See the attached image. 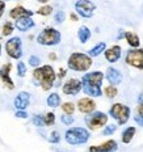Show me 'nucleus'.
<instances>
[{
  "mask_svg": "<svg viewBox=\"0 0 143 152\" xmlns=\"http://www.w3.org/2000/svg\"><path fill=\"white\" fill-rule=\"evenodd\" d=\"M60 33L54 28H46L38 34L37 42L43 46H55L60 42Z\"/></svg>",
  "mask_w": 143,
  "mask_h": 152,
  "instance_id": "5",
  "label": "nucleus"
},
{
  "mask_svg": "<svg viewBox=\"0 0 143 152\" xmlns=\"http://www.w3.org/2000/svg\"><path fill=\"white\" fill-rule=\"evenodd\" d=\"M105 77L106 80L109 81L110 85H117V84H121L122 81V74L118 71V69L110 67L106 69V74H105Z\"/></svg>",
  "mask_w": 143,
  "mask_h": 152,
  "instance_id": "16",
  "label": "nucleus"
},
{
  "mask_svg": "<svg viewBox=\"0 0 143 152\" xmlns=\"http://www.w3.org/2000/svg\"><path fill=\"white\" fill-rule=\"evenodd\" d=\"M17 118H28V113L25 112V110H17L15 114Z\"/></svg>",
  "mask_w": 143,
  "mask_h": 152,
  "instance_id": "37",
  "label": "nucleus"
},
{
  "mask_svg": "<svg viewBox=\"0 0 143 152\" xmlns=\"http://www.w3.org/2000/svg\"><path fill=\"white\" fill-rule=\"evenodd\" d=\"M136 112H138V115H142L143 117V102L138 105V109H136Z\"/></svg>",
  "mask_w": 143,
  "mask_h": 152,
  "instance_id": "40",
  "label": "nucleus"
},
{
  "mask_svg": "<svg viewBox=\"0 0 143 152\" xmlns=\"http://www.w3.org/2000/svg\"><path fill=\"white\" fill-rule=\"evenodd\" d=\"M51 143H58V142L60 140V135L58 131H53L51 135H50V139H49Z\"/></svg>",
  "mask_w": 143,
  "mask_h": 152,
  "instance_id": "33",
  "label": "nucleus"
},
{
  "mask_svg": "<svg viewBox=\"0 0 143 152\" xmlns=\"http://www.w3.org/2000/svg\"><path fill=\"white\" fill-rule=\"evenodd\" d=\"M105 94L109 99H114V97L117 96V93H118V91H117V88H116V85H108V87L105 88Z\"/></svg>",
  "mask_w": 143,
  "mask_h": 152,
  "instance_id": "25",
  "label": "nucleus"
},
{
  "mask_svg": "<svg viewBox=\"0 0 143 152\" xmlns=\"http://www.w3.org/2000/svg\"><path fill=\"white\" fill-rule=\"evenodd\" d=\"M65 75H66V71H65V69H60V74H59V76H60V77H63Z\"/></svg>",
  "mask_w": 143,
  "mask_h": 152,
  "instance_id": "42",
  "label": "nucleus"
},
{
  "mask_svg": "<svg viewBox=\"0 0 143 152\" xmlns=\"http://www.w3.org/2000/svg\"><path fill=\"white\" fill-rule=\"evenodd\" d=\"M30 102V94L28 92H21L15 99V107L17 110H25Z\"/></svg>",
  "mask_w": 143,
  "mask_h": 152,
  "instance_id": "14",
  "label": "nucleus"
},
{
  "mask_svg": "<svg viewBox=\"0 0 143 152\" xmlns=\"http://www.w3.org/2000/svg\"><path fill=\"white\" fill-rule=\"evenodd\" d=\"M9 16H11L12 18H15V20L21 18V17H32V16H33V11H29V9L18 5V7H15L13 9H11Z\"/></svg>",
  "mask_w": 143,
  "mask_h": 152,
  "instance_id": "17",
  "label": "nucleus"
},
{
  "mask_svg": "<svg viewBox=\"0 0 143 152\" xmlns=\"http://www.w3.org/2000/svg\"><path fill=\"white\" fill-rule=\"evenodd\" d=\"M37 1H40V3H47L49 0H37Z\"/></svg>",
  "mask_w": 143,
  "mask_h": 152,
  "instance_id": "44",
  "label": "nucleus"
},
{
  "mask_svg": "<svg viewBox=\"0 0 143 152\" xmlns=\"http://www.w3.org/2000/svg\"><path fill=\"white\" fill-rule=\"evenodd\" d=\"M33 26L34 21L32 20V17H21L16 20V29H18L20 31H28Z\"/></svg>",
  "mask_w": 143,
  "mask_h": 152,
  "instance_id": "18",
  "label": "nucleus"
},
{
  "mask_svg": "<svg viewBox=\"0 0 143 152\" xmlns=\"http://www.w3.org/2000/svg\"><path fill=\"white\" fill-rule=\"evenodd\" d=\"M51 12H53V7H50V5H43V7H41L38 9L37 13L41 16H49V15H51Z\"/></svg>",
  "mask_w": 143,
  "mask_h": 152,
  "instance_id": "29",
  "label": "nucleus"
},
{
  "mask_svg": "<svg viewBox=\"0 0 143 152\" xmlns=\"http://www.w3.org/2000/svg\"><path fill=\"white\" fill-rule=\"evenodd\" d=\"M65 18H66V15H65V12H63V11H59L58 13L55 15V21L58 24L63 23V21H65Z\"/></svg>",
  "mask_w": 143,
  "mask_h": 152,
  "instance_id": "34",
  "label": "nucleus"
},
{
  "mask_svg": "<svg viewBox=\"0 0 143 152\" xmlns=\"http://www.w3.org/2000/svg\"><path fill=\"white\" fill-rule=\"evenodd\" d=\"M0 53H1V45H0Z\"/></svg>",
  "mask_w": 143,
  "mask_h": 152,
  "instance_id": "45",
  "label": "nucleus"
},
{
  "mask_svg": "<svg viewBox=\"0 0 143 152\" xmlns=\"http://www.w3.org/2000/svg\"><path fill=\"white\" fill-rule=\"evenodd\" d=\"M40 63H41V59L38 58L37 55H32L29 58V64L32 66V67H38Z\"/></svg>",
  "mask_w": 143,
  "mask_h": 152,
  "instance_id": "31",
  "label": "nucleus"
},
{
  "mask_svg": "<svg viewBox=\"0 0 143 152\" xmlns=\"http://www.w3.org/2000/svg\"><path fill=\"white\" fill-rule=\"evenodd\" d=\"M55 122V114L54 113H47L45 117H43V125L46 126H51Z\"/></svg>",
  "mask_w": 143,
  "mask_h": 152,
  "instance_id": "27",
  "label": "nucleus"
},
{
  "mask_svg": "<svg viewBox=\"0 0 143 152\" xmlns=\"http://www.w3.org/2000/svg\"><path fill=\"white\" fill-rule=\"evenodd\" d=\"M105 58L110 63L117 62L121 58V46L116 45V46H112L110 49H108L105 51Z\"/></svg>",
  "mask_w": 143,
  "mask_h": 152,
  "instance_id": "19",
  "label": "nucleus"
},
{
  "mask_svg": "<svg viewBox=\"0 0 143 152\" xmlns=\"http://www.w3.org/2000/svg\"><path fill=\"white\" fill-rule=\"evenodd\" d=\"M25 74H26V66H25L24 62H18L17 63V75L20 77H24Z\"/></svg>",
  "mask_w": 143,
  "mask_h": 152,
  "instance_id": "30",
  "label": "nucleus"
},
{
  "mask_svg": "<svg viewBox=\"0 0 143 152\" xmlns=\"http://www.w3.org/2000/svg\"><path fill=\"white\" fill-rule=\"evenodd\" d=\"M78 109H79V112H81L84 114H89L96 109V102L92 99H89V97H84V99L79 100Z\"/></svg>",
  "mask_w": 143,
  "mask_h": 152,
  "instance_id": "13",
  "label": "nucleus"
},
{
  "mask_svg": "<svg viewBox=\"0 0 143 152\" xmlns=\"http://www.w3.org/2000/svg\"><path fill=\"white\" fill-rule=\"evenodd\" d=\"M63 93L70 94V96H75L81 91V80L79 79H70L67 83L63 85Z\"/></svg>",
  "mask_w": 143,
  "mask_h": 152,
  "instance_id": "11",
  "label": "nucleus"
},
{
  "mask_svg": "<svg viewBox=\"0 0 143 152\" xmlns=\"http://www.w3.org/2000/svg\"><path fill=\"white\" fill-rule=\"evenodd\" d=\"M78 38L81 43H85L88 39L91 38V30L87 26H80L79 28V31H78Z\"/></svg>",
  "mask_w": 143,
  "mask_h": 152,
  "instance_id": "20",
  "label": "nucleus"
},
{
  "mask_svg": "<svg viewBox=\"0 0 143 152\" xmlns=\"http://www.w3.org/2000/svg\"><path fill=\"white\" fill-rule=\"evenodd\" d=\"M47 105L50 107H58L60 105V97L58 93H51L49 97H47Z\"/></svg>",
  "mask_w": 143,
  "mask_h": 152,
  "instance_id": "24",
  "label": "nucleus"
},
{
  "mask_svg": "<svg viewBox=\"0 0 143 152\" xmlns=\"http://www.w3.org/2000/svg\"><path fill=\"white\" fill-rule=\"evenodd\" d=\"M33 77L41 83V87H42L43 91H49L53 88L56 75L51 66H43V67H38L34 69Z\"/></svg>",
  "mask_w": 143,
  "mask_h": 152,
  "instance_id": "2",
  "label": "nucleus"
},
{
  "mask_svg": "<svg viewBox=\"0 0 143 152\" xmlns=\"http://www.w3.org/2000/svg\"><path fill=\"white\" fill-rule=\"evenodd\" d=\"M126 63L131 67H135L138 69H143V50L136 49L131 50L126 55Z\"/></svg>",
  "mask_w": 143,
  "mask_h": 152,
  "instance_id": "10",
  "label": "nucleus"
},
{
  "mask_svg": "<svg viewBox=\"0 0 143 152\" xmlns=\"http://www.w3.org/2000/svg\"><path fill=\"white\" fill-rule=\"evenodd\" d=\"M60 121H62L65 125H72L74 123V118H72V115H70V114H65V115H62V118H60Z\"/></svg>",
  "mask_w": 143,
  "mask_h": 152,
  "instance_id": "32",
  "label": "nucleus"
},
{
  "mask_svg": "<svg viewBox=\"0 0 143 152\" xmlns=\"http://www.w3.org/2000/svg\"><path fill=\"white\" fill-rule=\"evenodd\" d=\"M125 38H126L128 43L131 47H138L139 46V38H138V36H136L135 33H133V31H126Z\"/></svg>",
  "mask_w": 143,
  "mask_h": 152,
  "instance_id": "22",
  "label": "nucleus"
},
{
  "mask_svg": "<svg viewBox=\"0 0 143 152\" xmlns=\"http://www.w3.org/2000/svg\"><path fill=\"white\" fill-rule=\"evenodd\" d=\"M110 115L114 118L120 125H125L130 118V107L123 104H114L110 107Z\"/></svg>",
  "mask_w": 143,
  "mask_h": 152,
  "instance_id": "6",
  "label": "nucleus"
},
{
  "mask_svg": "<svg viewBox=\"0 0 143 152\" xmlns=\"http://www.w3.org/2000/svg\"><path fill=\"white\" fill-rule=\"evenodd\" d=\"M11 69H12V64H11V63H7V64H4L1 68H0V79H1V81L5 84V87H7L8 89H13V88H15L13 81H12L11 76H9Z\"/></svg>",
  "mask_w": 143,
  "mask_h": 152,
  "instance_id": "12",
  "label": "nucleus"
},
{
  "mask_svg": "<svg viewBox=\"0 0 143 152\" xmlns=\"http://www.w3.org/2000/svg\"><path fill=\"white\" fill-rule=\"evenodd\" d=\"M135 127H128L125 130V131L122 132V142L125 144H128L131 142V139L134 138V135H135Z\"/></svg>",
  "mask_w": 143,
  "mask_h": 152,
  "instance_id": "23",
  "label": "nucleus"
},
{
  "mask_svg": "<svg viewBox=\"0 0 143 152\" xmlns=\"http://www.w3.org/2000/svg\"><path fill=\"white\" fill-rule=\"evenodd\" d=\"M33 123L36 126H38V127H41V126H43V117L41 115H36L33 118Z\"/></svg>",
  "mask_w": 143,
  "mask_h": 152,
  "instance_id": "36",
  "label": "nucleus"
},
{
  "mask_svg": "<svg viewBox=\"0 0 143 152\" xmlns=\"http://www.w3.org/2000/svg\"><path fill=\"white\" fill-rule=\"evenodd\" d=\"M134 121L138 123L139 126H143V117L142 115H135L134 117Z\"/></svg>",
  "mask_w": 143,
  "mask_h": 152,
  "instance_id": "39",
  "label": "nucleus"
},
{
  "mask_svg": "<svg viewBox=\"0 0 143 152\" xmlns=\"http://www.w3.org/2000/svg\"><path fill=\"white\" fill-rule=\"evenodd\" d=\"M56 56H55V54H51V55H50V59H55Z\"/></svg>",
  "mask_w": 143,
  "mask_h": 152,
  "instance_id": "43",
  "label": "nucleus"
},
{
  "mask_svg": "<svg viewBox=\"0 0 143 152\" xmlns=\"http://www.w3.org/2000/svg\"><path fill=\"white\" fill-rule=\"evenodd\" d=\"M62 110L65 112V114H70V115H72L75 112V105L72 102H65L62 105Z\"/></svg>",
  "mask_w": 143,
  "mask_h": 152,
  "instance_id": "26",
  "label": "nucleus"
},
{
  "mask_svg": "<svg viewBox=\"0 0 143 152\" xmlns=\"http://www.w3.org/2000/svg\"><path fill=\"white\" fill-rule=\"evenodd\" d=\"M104 80V74L100 71H93L85 74L81 79V89L85 94L92 97L101 96V84Z\"/></svg>",
  "mask_w": 143,
  "mask_h": 152,
  "instance_id": "1",
  "label": "nucleus"
},
{
  "mask_svg": "<svg viewBox=\"0 0 143 152\" xmlns=\"http://www.w3.org/2000/svg\"><path fill=\"white\" fill-rule=\"evenodd\" d=\"M117 130V126L114 125H110V126H106L105 130H104V135H112L114 131Z\"/></svg>",
  "mask_w": 143,
  "mask_h": 152,
  "instance_id": "35",
  "label": "nucleus"
},
{
  "mask_svg": "<svg viewBox=\"0 0 143 152\" xmlns=\"http://www.w3.org/2000/svg\"><path fill=\"white\" fill-rule=\"evenodd\" d=\"M66 140L67 143L76 145V144H84L89 139V131L83 127H72L66 131Z\"/></svg>",
  "mask_w": 143,
  "mask_h": 152,
  "instance_id": "4",
  "label": "nucleus"
},
{
  "mask_svg": "<svg viewBox=\"0 0 143 152\" xmlns=\"http://www.w3.org/2000/svg\"><path fill=\"white\" fill-rule=\"evenodd\" d=\"M71 20L72 21H78V16H76L75 13H71Z\"/></svg>",
  "mask_w": 143,
  "mask_h": 152,
  "instance_id": "41",
  "label": "nucleus"
},
{
  "mask_svg": "<svg viewBox=\"0 0 143 152\" xmlns=\"http://www.w3.org/2000/svg\"><path fill=\"white\" fill-rule=\"evenodd\" d=\"M117 150V142L116 140H108L100 145H92L89 152H114Z\"/></svg>",
  "mask_w": 143,
  "mask_h": 152,
  "instance_id": "15",
  "label": "nucleus"
},
{
  "mask_svg": "<svg viewBox=\"0 0 143 152\" xmlns=\"http://www.w3.org/2000/svg\"><path fill=\"white\" fill-rule=\"evenodd\" d=\"M15 29V25L12 23H5L3 26V36H11L12 31Z\"/></svg>",
  "mask_w": 143,
  "mask_h": 152,
  "instance_id": "28",
  "label": "nucleus"
},
{
  "mask_svg": "<svg viewBox=\"0 0 143 152\" xmlns=\"http://www.w3.org/2000/svg\"><path fill=\"white\" fill-rule=\"evenodd\" d=\"M75 9L79 16L84 18H91L93 16V11L96 9V5L91 0H78L75 3Z\"/></svg>",
  "mask_w": 143,
  "mask_h": 152,
  "instance_id": "9",
  "label": "nucleus"
},
{
  "mask_svg": "<svg viewBox=\"0 0 143 152\" xmlns=\"http://www.w3.org/2000/svg\"><path fill=\"white\" fill-rule=\"evenodd\" d=\"M108 122V115L103 112H96V113H89L85 118V123L91 130H97L103 126H105Z\"/></svg>",
  "mask_w": 143,
  "mask_h": 152,
  "instance_id": "7",
  "label": "nucleus"
},
{
  "mask_svg": "<svg viewBox=\"0 0 143 152\" xmlns=\"http://www.w3.org/2000/svg\"><path fill=\"white\" fill-rule=\"evenodd\" d=\"M5 51L12 59H20L23 55V49H21V39L18 37H13L7 41L5 43Z\"/></svg>",
  "mask_w": 143,
  "mask_h": 152,
  "instance_id": "8",
  "label": "nucleus"
},
{
  "mask_svg": "<svg viewBox=\"0 0 143 152\" xmlns=\"http://www.w3.org/2000/svg\"><path fill=\"white\" fill-rule=\"evenodd\" d=\"M105 49H106L105 42H100V43H97L93 49H91L89 51H88V55H89L91 58H95V56H98L101 53L105 51Z\"/></svg>",
  "mask_w": 143,
  "mask_h": 152,
  "instance_id": "21",
  "label": "nucleus"
},
{
  "mask_svg": "<svg viewBox=\"0 0 143 152\" xmlns=\"http://www.w3.org/2000/svg\"><path fill=\"white\" fill-rule=\"evenodd\" d=\"M67 66L70 69L78 72H85L91 68L92 66V58L88 54L83 53H74L70 55Z\"/></svg>",
  "mask_w": 143,
  "mask_h": 152,
  "instance_id": "3",
  "label": "nucleus"
},
{
  "mask_svg": "<svg viewBox=\"0 0 143 152\" xmlns=\"http://www.w3.org/2000/svg\"><path fill=\"white\" fill-rule=\"evenodd\" d=\"M4 11H5V1L4 0H0V18L4 15Z\"/></svg>",
  "mask_w": 143,
  "mask_h": 152,
  "instance_id": "38",
  "label": "nucleus"
}]
</instances>
